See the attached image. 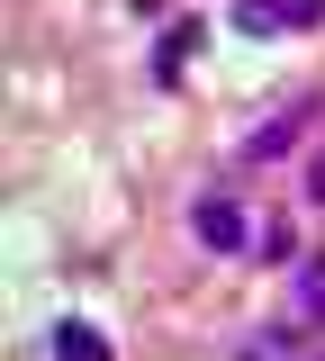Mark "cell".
Masks as SVG:
<instances>
[{
  "label": "cell",
  "instance_id": "cell-4",
  "mask_svg": "<svg viewBox=\"0 0 325 361\" xmlns=\"http://www.w3.org/2000/svg\"><path fill=\"white\" fill-rule=\"evenodd\" d=\"M289 307H298V325H325V262L317 253L289 262Z\"/></svg>",
  "mask_w": 325,
  "mask_h": 361
},
{
  "label": "cell",
  "instance_id": "cell-5",
  "mask_svg": "<svg viewBox=\"0 0 325 361\" xmlns=\"http://www.w3.org/2000/svg\"><path fill=\"white\" fill-rule=\"evenodd\" d=\"M54 361H118V353L99 343V325H82V316H63V325H54Z\"/></svg>",
  "mask_w": 325,
  "mask_h": 361
},
{
  "label": "cell",
  "instance_id": "cell-1",
  "mask_svg": "<svg viewBox=\"0 0 325 361\" xmlns=\"http://www.w3.org/2000/svg\"><path fill=\"white\" fill-rule=\"evenodd\" d=\"M325 27V0H235V37H307Z\"/></svg>",
  "mask_w": 325,
  "mask_h": 361
},
{
  "label": "cell",
  "instance_id": "cell-6",
  "mask_svg": "<svg viewBox=\"0 0 325 361\" xmlns=\"http://www.w3.org/2000/svg\"><path fill=\"white\" fill-rule=\"evenodd\" d=\"M190 37H199V27H190V18H181V27H172V37H163V54H154V73H163V82H172V73H181V54H190Z\"/></svg>",
  "mask_w": 325,
  "mask_h": 361
},
{
  "label": "cell",
  "instance_id": "cell-7",
  "mask_svg": "<svg viewBox=\"0 0 325 361\" xmlns=\"http://www.w3.org/2000/svg\"><path fill=\"white\" fill-rule=\"evenodd\" d=\"M307 199H325V163H307Z\"/></svg>",
  "mask_w": 325,
  "mask_h": 361
},
{
  "label": "cell",
  "instance_id": "cell-3",
  "mask_svg": "<svg viewBox=\"0 0 325 361\" xmlns=\"http://www.w3.org/2000/svg\"><path fill=\"white\" fill-rule=\"evenodd\" d=\"M317 109H325L317 90H307V99H289V109H280L271 127H253V135H244V163H271V154H289V145H298V135L317 127Z\"/></svg>",
  "mask_w": 325,
  "mask_h": 361
},
{
  "label": "cell",
  "instance_id": "cell-2",
  "mask_svg": "<svg viewBox=\"0 0 325 361\" xmlns=\"http://www.w3.org/2000/svg\"><path fill=\"white\" fill-rule=\"evenodd\" d=\"M190 235H199L208 253H244V244H253V217H244L235 190H208V199L190 208Z\"/></svg>",
  "mask_w": 325,
  "mask_h": 361
}]
</instances>
